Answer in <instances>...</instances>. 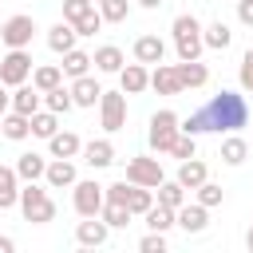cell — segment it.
Segmentation results:
<instances>
[{
  "label": "cell",
  "instance_id": "obj_1",
  "mask_svg": "<svg viewBox=\"0 0 253 253\" xmlns=\"http://www.w3.org/2000/svg\"><path fill=\"white\" fill-rule=\"evenodd\" d=\"M249 123V103H245V95H237V91H217L202 111H194L186 123H182V130L186 134H206V130H225V134H233L237 126H245Z\"/></svg>",
  "mask_w": 253,
  "mask_h": 253
},
{
  "label": "cell",
  "instance_id": "obj_2",
  "mask_svg": "<svg viewBox=\"0 0 253 253\" xmlns=\"http://www.w3.org/2000/svg\"><path fill=\"white\" fill-rule=\"evenodd\" d=\"M174 47H178V59H198L202 47H206V40H202V24H198L190 12L174 16Z\"/></svg>",
  "mask_w": 253,
  "mask_h": 253
},
{
  "label": "cell",
  "instance_id": "obj_3",
  "mask_svg": "<svg viewBox=\"0 0 253 253\" xmlns=\"http://www.w3.org/2000/svg\"><path fill=\"white\" fill-rule=\"evenodd\" d=\"M20 210H24V221H32V225L55 221V202H51L47 190H40L36 182H28V186L20 190Z\"/></svg>",
  "mask_w": 253,
  "mask_h": 253
},
{
  "label": "cell",
  "instance_id": "obj_4",
  "mask_svg": "<svg viewBox=\"0 0 253 253\" xmlns=\"http://www.w3.org/2000/svg\"><path fill=\"white\" fill-rule=\"evenodd\" d=\"M182 134V119L174 115V111H158V115H150V146L158 150V154H170V146H174V138Z\"/></svg>",
  "mask_w": 253,
  "mask_h": 253
},
{
  "label": "cell",
  "instance_id": "obj_5",
  "mask_svg": "<svg viewBox=\"0 0 253 253\" xmlns=\"http://www.w3.org/2000/svg\"><path fill=\"white\" fill-rule=\"evenodd\" d=\"M28 75H32V55L24 47H12L0 59V83L4 87H20V83H28Z\"/></svg>",
  "mask_w": 253,
  "mask_h": 253
},
{
  "label": "cell",
  "instance_id": "obj_6",
  "mask_svg": "<svg viewBox=\"0 0 253 253\" xmlns=\"http://www.w3.org/2000/svg\"><path fill=\"white\" fill-rule=\"evenodd\" d=\"M107 206V186L99 182H75V213L79 217H99Z\"/></svg>",
  "mask_w": 253,
  "mask_h": 253
},
{
  "label": "cell",
  "instance_id": "obj_7",
  "mask_svg": "<svg viewBox=\"0 0 253 253\" xmlns=\"http://www.w3.org/2000/svg\"><path fill=\"white\" fill-rule=\"evenodd\" d=\"M99 115H103V130H123L126 126V91H103Z\"/></svg>",
  "mask_w": 253,
  "mask_h": 253
},
{
  "label": "cell",
  "instance_id": "obj_8",
  "mask_svg": "<svg viewBox=\"0 0 253 253\" xmlns=\"http://www.w3.org/2000/svg\"><path fill=\"white\" fill-rule=\"evenodd\" d=\"M126 182L158 190V182H162V162H158V158H146V154L130 158V162H126Z\"/></svg>",
  "mask_w": 253,
  "mask_h": 253
},
{
  "label": "cell",
  "instance_id": "obj_9",
  "mask_svg": "<svg viewBox=\"0 0 253 253\" xmlns=\"http://www.w3.org/2000/svg\"><path fill=\"white\" fill-rule=\"evenodd\" d=\"M32 32H36V20L20 12V16L4 20V36H0V40H4L8 47H28V43H32Z\"/></svg>",
  "mask_w": 253,
  "mask_h": 253
},
{
  "label": "cell",
  "instance_id": "obj_10",
  "mask_svg": "<svg viewBox=\"0 0 253 253\" xmlns=\"http://www.w3.org/2000/svg\"><path fill=\"white\" fill-rule=\"evenodd\" d=\"M150 87H154L158 95H178V91H186V87H182V75H178V63H174V67H170V63H154Z\"/></svg>",
  "mask_w": 253,
  "mask_h": 253
},
{
  "label": "cell",
  "instance_id": "obj_11",
  "mask_svg": "<svg viewBox=\"0 0 253 253\" xmlns=\"http://www.w3.org/2000/svg\"><path fill=\"white\" fill-rule=\"evenodd\" d=\"M119 83H123V91H126V95L146 91V87H150V71H146V63H126V67L119 71Z\"/></svg>",
  "mask_w": 253,
  "mask_h": 253
},
{
  "label": "cell",
  "instance_id": "obj_12",
  "mask_svg": "<svg viewBox=\"0 0 253 253\" xmlns=\"http://www.w3.org/2000/svg\"><path fill=\"white\" fill-rule=\"evenodd\" d=\"M178 225H182L186 233H202V229L210 225V210H206L202 202H194V206H178Z\"/></svg>",
  "mask_w": 253,
  "mask_h": 253
},
{
  "label": "cell",
  "instance_id": "obj_13",
  "mask_svg": "<svg viewBox=\"0 0 253 253\" xmlns=\"http://www.w3.org/2000/svg\"><path fill=\"white\" fill-rule=\"evenodd\" d=\"M71 99H75V107H95V103L103 99V87H99L91 75H79V79L71 83Z\"/></svg>",
  "mask_w": 253,
  "mask_h": 253
},
{
  "label": "cell",
  "instance_id": "obj_14",
  "mask_svg": "<svg viewBox=\"0 0 253 253\" xmlns=\"http://www.w3.org/2000/svg\"><path fill=\"white\" fill-rule=\"evenodd\" d=\"M0 130H4V138H12V142H24V138L32 134V115H20V111H12V115H0Z\"/></svg>",
  "mask_w": 253,
  "mask_h": 253
},
{
  "label": "cell",
  "instance_id": "obj_15",
  "mask_svg": "<svg viewBox=\"0 0 253 253\" xmlns=\"http://www.w3.org/2000/svg\"><path fill=\"white\" fill-rule=\"evenodd\" d=\"M83 162H87V166H95V170H103V166H111V162H115V146H111L107 138H91V142L83 146Z\"/></svg>",
  "mask_w": 253,
  "mask_h": 253
},
{
  "label": "cell",
  "instance_id": "obj_16",
  "mask_svg": "<svg viewBox=\"0 0 253 253\" xmlns=\"http://www.w3.org/2000/svg\"><path fill=\"white\" fill-rule=\"evenodd\" d=\"M107 229H111V225H107L103 217H87V221L75 225V241H79V245H103V241H107Z\"/></svg>",
  "mask_w": 253,
  "mask_h": 253
},
{
  "label": "cell",
  "instance_id": "obj_17",
  "mask_svg": "<svg viewBox=\"0 0 253 253\" xmlns=\"http://www.w3.org/2000/svg\"><path fill=\"white\" fill-rule=\"evenodd\" d=\"M20 206V174L12 166H0V210Z\"/></svg>",
  "mask_w": 253,
  "mask_h": 253
},
{
  "label": "cell",
  "instance_id": "obj_18",
  "mask_svg": "<svg viewBox=\"0 0 253 253\" xmlns=\"http://www.w3.org/2000/svg\"><path fill=\"white\" fill-rule=\"evenodd\" d=\"M75 36H79V32H75V24H71V20H59V24L47 32V47L63 55V51H71V47H75Z\"/></svg>",
  "mask_w": 253,
  "mask_h": 253
},
{
  "label": "cell",
  "instance_id": "obj_19",
  "mask_svg": "<svg viewBox=\"0 0 253 253\" xmlns=\"http://www.w3.org/2000/svg\"><path fill=\"white\" fill-rule=\"evenodd\" d=\"M162 55H166V43L158 36H138L134 40V59L138 63H162Z\"/></svg>",
  "mask_w": 253,
  "mask_h": 253
},
{
  "label": "cell",
  "instance_id": "obj_20",
  "mask_svg": "<svg viewBox=\"0 0 253 253\" xmlns=\"http://www.w3.org/2000/svg\"><path fill=\"white\" fill-rule=\"evenodd\" d=\"M40 95H43V91H40L36 83H32V87L20 83V87L12 91V111H20V115H36V111H40Z\"/></svg>",
  "mask_w": 253,
  "mask_h": 253
},
{
  "label": "cell",
  "instance_id": "obj_21",
  "mask_svg": "<svg viewBox=\"0 0 253 253\" xmlns=\"http://www.w3.org/2000/svg\"><path fill=\"white\" fill-rule=\"evenodd\" d=\"M47 186H55V190H63V186H75L79 178H75V166H71V158H55V162H47Z\"/></svg>",
  "mask_w": 253,
  "mask_h": 253
},
{
  "label": "cell",
  "instance_id": "obj_22",
  "mask_svg": "<svg viewBox=\"0 0 253 253\" xmlns=\"http://www.w3.org/2000/svg\"><path fill=\"white\" fill-rule=\"evenodd\" d=\"M47 146H51V154H55V158H75V154L83 150L79 134H71V130H55V134L47 138Z\"/></svg>",
  "mask_w": 253,
  "mask_h": 253
},
{
  "label": "cell",
  "instance_id": "obj_23",
  "mask_svg": "<svg viewBox=\"0 0 253 253\" xmlns=\"http://www.w3.org/2000/svg\"><path fill=\"white\" fill-rule=\"evenodd\" d=\"M91 59H95V67H99V71H107V75H119V71H123V63H126V59H123V51H119L115 43H103Z\"/></svg>",
  "mask_w": 253,
  "mask_h": 253
},
{
  "label": "cell",
  "instance_id": "obj_24",
  "mask_svg": "<svg viewBox=\"0 0 253 253\" xmlns=\"http://www.w3.org/2000/svg\"><path fill=\"white\" fill-rule=\"evenodd\" d=\"M206 178H210V170H206V162H198V158H186V162L178 166V182H182L186 190H198Z\"/></svg>",
  "mask_w": 253,
  "mask_h": 253
},
{
  "label": "cell",
  "instance_id": "obj_25",
  "mask_svg": "<svg viewBox=\"0 0 253 253\" xmlns=\"http://www.w3.org/2000/svg\"><path fill=\"white\" fill-rule=\"evenodd\" d=\"M142 217H146V225H150V229H158V233H166L170 225H178V210H170V206H162V202H158V206H150Z\"/></svg>",
  "mask_w": 253,
  "mask_h": 253
},
{
  "label": "cell",
  "instance_id": "obj_26",
  "mask_svg": "<svg viewBox=\"0 0 253 253\" xmlns=\"http://www.w3.org/2000/svg\"><path fill=\"white\" fill-rule=\"evenodd\" d=\"M178 75H182V87H202L206 79H210V71H206V63H198V59H182L178 63Z\"/></svg>",
  "mask_w": 253,
  "mask_h": 253
},
{
  "label": "cell",
  "instance_id": "obj_27",
  "mask_svg": "<svg viewBox=\"0 0 253 253\" xmlns=\"http://www.w3.org/2000/svg\"><path fill=\"white\" fill-rule=\"evenodd\" d=\"M95 59L87 55V51H79V47H71V51H63V75H71V79H79V75H87V67H91Z\"/></svg>",
  "mask_w": 253,
  "mask_h": 253
},
{
  "label": "cell",
  "instance_id": "obj_28",
  "mask_svg": "<svg viewBox=\"0 0 253 253\" xmlns=\"http://www.w3.org/2000/svg\"><path fill=\"white\" fill-rule=\"evenodd\" d=\"M43 103H47V111H55V115H67L71 107H75V99H71V87H51V91H43Z\"/></svg>",
  "mask_w": 253,
  "mask_h": 253
},
{
  "label": "cell",
  "instance_id": "obj_29",
  "mask_svg": "<svg viewBox=\"0 0 253 253\" xmlns=\"http://www.w3.org/2000/svg\"><path fill=\"white\" fill-rule=\"evenodd\" d=\"M245 154H249V142H245V138L229 134V138L221 142V162H225V166H241V162H245Z\"/></svg>",
  "mask_w": 253,
  "mask_h": 253
},
{
  "label": "cell",
  "instance_id": "obj_30",
  "mask_svg": "<svg viewBox=\"0 0 253 253\" xmlns=\"http://www.w3.org/2000/svg\"><path fill=\"white\" fill-rule=\"evenodd\" d=\"M16 174H20L24 182H36V178H43V174H47V162H43L40 154H20V162H16Z\"/></svg>",
  "mask_w": 253,
  "mask_h": 253
},
{
  "label": "cell",
  "instance_id": "obj_31",
  "mask_svg": "<svg viewBox=\"0 0 253 253\" xmlns=\"http://www.w3.org/2000/svg\"><path fill=\"white\" fill-rule=\"evenodd\" d=\"M158 202H162V206H170V210L186 206V186H182L178 178H174V182H166V178H162V182H158Z\"/></svg>",
  "mask_w": 253,
  "mask_h": 253
},
{
  "label": "cell",
  "instance_id": "obj_32",
  "mask_svg": "<svg viewBox=\"0 0 253 253\" xmlns=\"http://www.w3.org/2000/svg\"><path fill=\"white\" fill-rule=\"evenodd\" d=\"M202 40H206V47H213V51H225L229 47V40H233V32L217 20V24H210V28H202Z\"/></svg>",
  "mask_w": 253,
  "mask_h": 253
},
{
  "label": "cell",
  "instance_id": "obj_33",
  "mask_svg": "<svg viewBox=\"0 0 253 253\" xmlns=\"http://www.w3.org/2000/svg\"><path fill=\"white\" fill-rule=\"evenodd\" d=\"M55 130H59V115H55V111H36V115H32V134L51 138Z\"/></svg>",
  "mask_w": 253,
  "mask_h": 253
},
{
  "label": "cell",
  "instance_id": "obj_34",
  "mask_svg": "<svg viewBox=\"0 0 253 253\" xmlns=\"http://www.w3.org/2000/svg\"><path fill=\"white\" fill-rule=\"evenodd\" d=\"M99 217H103V221H107V225H111V229H126V225H130V217H134V213H130V210H126V206H119V202H107V206H103V213H99Z\"/></svg>",
  "mask_w": 253,
  "mask_h": 253
},
{
  "label": "cell",
  "instance_id": "obj_35",
  "mask_svg": "<svg viewBox=\"0 0 253 253\" xmlns=\"http://www.w3.org/2000/svg\"><path fill=\"white\" fill-rule=\"evenodd\" d=\"M32 83H36L40 91H51V87L63 83V67H36V71H32Z\"/></svg>",
  "mask_w": 253,
  "mask_h": 253
},
{
  "label": "cell",
  "instance_id": "obj_36",
  "mask_svg": "<svg viewBox=\"0 0 253 253\" xmlns=\"http://www.w3.org/2000/svg\"><path fill=\"white\" fill-rule=\"evenodd\" d=\"M99 12H103V20H107V24H123V20H126V12H130V0H103V4H99Z\"/></svg>",
  "mask_w": 253,
  "mask_h": 253
},
{
  "label": "cell",
  "instance_id": "obj_37",
  "mask_svg": "<svg viewBox=\"0 0 253 253\" xmlns=\"http://www.w3.org/2000/svg\"><path fill=\"white\" fill-rule=\"evenodd\" d=\"M126 206H130V213H146V210L154 206V194H150V186H134Z\"/></svg>",
  "mask_w": 253,
  "mask_h": 253
},
{
  "label": "cell",
  "instance_id": "obj_38",
  "mask_svg": "<svg viewBox=\"0 0 253 253\" xmlns=\"http://www.w3.org/2000/svg\"><path fill=\"white\" fill-rule=\"evenodd\" d=\"M194 146H198V134H186V130H182V134L174 138V146H170V154L186 162V158H194Z\"/></svg>",
  "mask_w": 253,
  "mask_h": 253
},
{
  "label": "cell",
  "instance_id": "obj_39",
  "mask_svg": "<svg viewBox=\"0 0 253 253\" xmlns=\"http://www.w3.org/2000/svg\"><path fill=\"white\" fill-rule=\"evenodd\" d=\"M198 202H202L206 210H213V206H221V186H213V182L206 178V182L198 186Z\"/></svg>",
  "mask_w": 253,
  "mask_h": 253
},
{
  "label": "cell",
  "instance_id": "obj_40",
  "mask_svg": "<svg viewBox=\"0 0 253 253\" xmlns=\"http://www.w3.org/2000/svg\"><path fill=\"white\" fill-rule=\"evenodd\" d=\"M99 28H103V12H95V8H91L83 20H75V32H79V36H95Z\"/></svg>",
  "mask_w": 253,
  "mask_h": 253
},
{
  "label": "cell",
  "instance_id": "obj_41",
  "mask_svg": "<svg viewBox=\"0 0 253 253\" xmlns=\"http://www.w3.org/2000/svg\"><path fill=\"white\" fill-rule=\"evenodd\" d=\"M130 190H134V182H126V178H123V182L107 186V202H119V206H126V202H130ZM126 210H130V206H126Z\"/></svg>",
  "mask_w": 253,
  "mask_h": 253
},
{
  "label": "cell",
  "instance_id": "obj_42",
  "mask_svg": "<svg viewBox=\"0 0 253 253\" xmlns=\"http://www.w3.org/2000/svg\"><path fill=\"white\" fill-rule=\"evenodd\" d=\"M91 8H95L91 0H63V20H71V24H75V20H83Z\"/></svg>",
  "mask_w": 253,
  "mask_h": 253
},
{
  "label": "cell",
  "instance_id": "obj_43",
  "mask_svg": "<svg viewBox=\"0 0 253 253\" xmlns=\"http://www.w3.org/2000/svg\"><path fill=\"white\" fill-rule=\"evenodd\" d=\"M138 249H142V253H162V249H166V233L150 229V233H146V237L138 241Z\"/></svg>",
  "mask_w": 253,
  "mask_h": 253
},
{
  "label": "cell",
  "instance_id": "obj_44",
  "mask_svg": "<svg viewBox=\"0 0 253 253\" xmlns=\"http://www.w3.org/2000/svg\"><path fill=\"white\" fill-rule=\"evenodd\" d=\"M241 87H245V91H253V47L241 55Z\"/></svg>",
  "mask_w": 253,
  "mask_h": 253
},
{
  "label": "cell",
  "instance_id": "obj_45",
  "mask_svg": "<svg viewBox=\"0 0 253 253\" xmlns=\"http://www.w3.org/2000/svg\"><path fill=\"white\" fill-rule=\"evenodd\" d=\"M237 16H241V24L253 28V0H241V4H237Z\"/></svg>",
  "mask_w": 253,
  "mask_h": 253
},
{
  "label": "cell",
  "instance_id": "obj_46",
  "mask_svg": "<svg viewBox=\"0 0 253 253\" xmlns=\"http://www.w3.org/2000/svg\"><path fill=\"white\" fill-rule=\"evenodd\" d=\"M8 107H12V95H8V91H4V83H0V115H4Z\"/></svg>",
  "mask_w": 253,
  "mask_h": 253
},
{
  "label": "cell",
  "instance_id": "obj_47",
  "mask_svg": "<svg viewBox=\"0 0 253 253\" xmlns=\"http://www.w3.org/2000/svg\"><path fill=\"white\" fill-rule=\"evenodd\" d=\"M12 249H16V241L12 237H0V253H12Z\"/></svg>",
  "mask_w": 253,
  "mask_h": 253
},
{
  "label": "cell",
  "instance_id": "obj_48",
  "mask_svg": "<svg viewBox=\"0 0 253 253\" xmlns=\"http://www.w3.org/2000/svg\"><path fill=\"white\" fill-rule=\"evenodd\" d=\"M138 4H142V8H162L166 0H138Z\"/></svg>",
  "mask_w": 253,
  "mask_h": 253
},
{
  "label": "cell",
  "instance_id": "obj_49",
  "mask_svg": "<svg viewBox=\"0 0 253 253\" xmlns=\"http://www.w3.org/2000/svg\"><path fill=\"white\" fill-rule=\"evenodd\" d=\"M245 245H249V249H253V225H249V233H245Z\"/></svg>",
  "mask_w": 253,
  "mask_h": 253
},
{
  "label": "cell",
  "instance_id": "obj_50",
  "mask_svg": "<svg viewBox=\"0 0 253 253\" xmlns=\"http://www.w3.org/2000/svg\"><path fill=\"white\" fill-rule=\"evenodd\" d=\"M0 36H4V20H0Z\"/></svg>",
  "mask_w": 253,
  "mask_h": 253
},
{
  "label": "cell",
  "instance_id": "obj_51",
  "mask_svg": "<svg viewBox=\"0 0 253 253\" xmlns=\"http://www.w3.org/2000/svg\"><path fill=\"white\" fill-rule=\"evenodd\" d=\"M95 4H103V0H95Z\"/></svg>",
  "mask_w": 253,
  "mask_h": 253
}]
</instances>
